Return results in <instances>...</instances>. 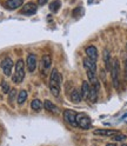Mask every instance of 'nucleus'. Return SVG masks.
<instances>
[{
  "label": "nucleus",
  "instance_id": "24",
  "mask_svg": "<svg viewBox=\"0 0 127 146\" xmlns=\"http://www.w3.org/2000/svg\"><path fill=\"white\" fill-rule=\"evenodd\" d=\"M126 138L127 137L125 134H122V133H116V134L112 135V139L114 141H124V140H126Z\"/></svg>",
  "mask_w": 127,
  "mask_h": 146
},
{
  "label": "nucleus",
  "instance_id": "16",
  "mask_svg": "<svg viewBox=\"0 0 127 146\" xmlns=\"http://www.w3.org/2000/svg\"><path fill=\"white\" fill-rule=\"evenodd\" d=\"M116 133H120L119 131L116 130H105V129H98L94 131V134L95 135H108V137H112Z\"/></svg>",
  "mask_w": 127,
  "mask_h": 146
},
{
  "label": "nucleus",
  "instance_id": "9",
  "mask_svg": "<svg viewBox=\"0 0 127 146\" xmlns=\"http://www.w3.org/2000/svg\"><path fill=\"white\" fill-rule=\"evenodd\" d=\"M51 65H52V59L50 56H44L41 58V61H40V66H41V73L45 76L47 73V71L51 68Z\"/></svg>",
  "mask_w": 127,
  "mask_h": 146
},
{
  "label": "nucleus",
  "instance_id": "28",
  "mask_svg": "<svg viewBox=\"0 0 127 146\" xmlns=\"http://www.w3.org/2000/svg\"><path fill=\"white\" fill-rule=\"evenodd\" d=\"M125 73H126V78H127V58L125 60Z\"/></svg>",
  "mask_w": 127,
  "mask_h": 146
},
{
  "label": "nucleus",
  "instance_id": "21",
  "mask_svg": "<svg viewBox=\"0 0 127 146\" xmlns=\"http://www.w3.org/2000/svg\"><path fill=\"white\" fill-rule=\"evenodd\" d=\"M42 106H44V104L39 99H34L31 103V107H32V110H34V111H40V110L42 108Z\"/></svg>",
  "mask_w": 127,
  "mask_h": 146
},
{
  "label": "nucleus",
  "instance_id": "19",
  "mask_svg": "<svg viewBox=\"0 0 127 146\" xmlns=\"http://www.w3.org/2000/svg\"><path fill=\"white\" fill-rule=\"evenodd\" d=\"M26 99H27V92L25 90H21L17 96V103L19 105H22L26 102Z\"/></svg>",
  "mask_w": 127,
  "mask_h": 146
},
{
  "label": "nucleus",
  "instance_id": "2",
  "mask_svg": "<svg viewBox=\"0 0 127 146\" xmlns=\"http://www.w3.org/2000/svg\"><path fill=\"white\" fill-rule=\"evenodd\" d=\"M24 79H25V62L22 59H19L15 62L14 74L12 77V80L15 84H20Z\"/></svg>",
  "mask_w": 127,
  "mask_h": 146
},
{
  "label": "nucleus",
  "instance_id": "23",
  "mask_svg": "<svg viewBox=\"0 0 127 146\" xmlns=\"http://www.w3.org/2000/svg\"><path fill=\"white\" fill-rule=\"evenodd\" d=\"M17 90L15 88H13L12 91H10L8 92V103L10 104H13V102H14V99H15V97H17Z\"/></svg>",
  "mask_w": 127,
  "mask_h": 146
},
{
  "label": "nucleus",
  "instance_id": "30",
  "mask_svg": "<svg viewBox=\"0 0 127 146\" xmlns=\"http://www.w3.org/2000/svg\"><path fill=\"white\" fill-rule=\"evenodd\" d=\"M121 146H127V144H122V145H121Z\"/></svg>",
  "mask_w": 127,
  "mask_h": 146
},
{
  "label": "nucleus",
  "instance_id": "31",
  "mask_svg": "<svg viewBox=\"0 0 127 146\" xmlns=\"http://www.w3.org/2000/svg\"><path fill=\"white\" fill-rule=\"evenodd\" d=\"M126 50H127V45H126Z\"/></svg>",
  "mask_w": 127,
  "mask_h": 146
},
{
  "label": "nucleus",
  "instance_id": "17",
  "mask_svg": "<svg viewBox=\"0 0 127 146\" xmlns=\"http://www.w3.org/2000/svg\"><path fill=\"white\" fill-rule=\"evenodd\" d=\"M87 100L89 103H97V100H98V90L92 85L89 87V93H88Z\"/></svg>",
  "mask_w": 127,
  "mask_h": 146
},
{
  "label": "nucleus",
  "instance_id": "29",
  "mask_svg": "<svg viewBox=\"0 0 127 146\" xmlns=\"http://www.w3.org/2000/svg\"><path fill=\"white\" fill-rule=\"evenodd\" d=\"M106 146H116V145H115V144H113V143H111V144H107Z\"/></svg>",
  "mask_w": 127,
  "mask_h": 146
},
{
  "label": "nucleus",
  "instance_id": "18",
  "mask_svg": "<svg viewBox=\"0 0 127 146\" xmlns=\"http://www.w3.org/2000/svg\"><path fill=\"white\" fill-rule=\"evenodd\" d=\"M42 104H44V107L46 108L48 112H51V113H58L59 112V108L54 105L52 102H50V100H45Z\"/></svg>",
  "mask_w": 127,
  "mask_h": 146
},
{
  "label": "nucleus",
  "instance_id": "5",
  "mask_svg": "<svg viewBox=\"0 0 127 146\" xmlns=\"http://www.w3.org/2000/svg\"><path fill=\"white\" fill-rule=\"evenodd\" d=\"M0 67H1L3 72H4V74L6 77H11L12 74V70L14 67V64H13V60L11 58H5L1 64H0Z\"/></svg>",
  "mask_w": 127,
  "mask_h": 146
},
{
  "label": "nucleus",
  "instance_id": "25",
  "mask_svg": "<svg viewBox=\"0 0 127 146\" xmlns=\"http://www.w3.org/2000/svg\"><path fill=\"white\" fill-rule=\"evenodd\" d=\"M1 90L4 93H8L10 92V85H8V83H6V81H3L1 83Z\"/></svg>",
  "mask_w": 127,
  "mask_h": 146
},
{
  "label": "nucleus",
  "instance_id": "7",
  "mask_svg": "<svg viewBox=\"0 0 127 146\" xmlns=\"http://www.w3.org/2000/svg\"><path fill=\"white\" fill-rule=\"evenodd\" d=\"M64 119L71 126L77 127V112L72 111V110H66V111L64 112Z\"/></svg>",
  "mask_w": 127,
  "mask_h": 146
},
{
  "label": "nucleus",
  "instance_id": "13",
  "mask_svg": "<svg viewBox=\"0 0 127 146\" xmlns=\"http://www.w3.org/2000/svg\"><path fill=\"white\" fill-rule=\"evenodd\" d=\"M87 77H88V80H89V85L94 86L98 91H99V86H100V84H99V80L95 76V72H91V71H87Z\"/></svg>",
  "mask_w": 127,
  "mask_h": 146
},
{
  "label": "nucleus",
  "instance_id": "3",
  "mask_svg": "<svg viewBox=\"0 0 127 146\" xmlns=\"http://www.w3.org/2000/svg\"><path fill=\"white\" fill-rule=\"evenodd\" d=\"M111 73H112V83H113V86L115 88H119V85H120V80H119V76H120V62H119V59H114L113 60Z\"/></svg>",
  "mask_w": 127,
  "mask_h": 146
},
{
  "label": "nucleus",
  "instance_id": "14",
  "mask_svg": "<svg viewBox=\"0 0 127 146\" xmlns=\"http://www.w3.org/2000/svg\"><path fill=\"white\" fill-rule=\"evenodd\" d=\"M69 99L71 102L73 103H80L83 100V94H81V91H79L78 88H74L69 94Z\"/></svg>",
  "mask_w": 127,
  "mask_h": 146
},
{
  "label": "nucleus",
  "instance_id": "12",
  "mask_svg": "<svg viewBox=\"0 0 127 146\" xmlns=\"http://www.w3.org/2000/svg\"><path fill=\"white\" fill-rule=\"evenodd\" d=\"M83 64H84V67L86 68V71H91V72H95L97 71V62L93 61L92 59H89L88 57L84 58Z\"/></svg>",
  "mask_w": 127,
  "mask_h": 146
},
{
  "label": "nucleus",
  "instance_id": "15",
  "mask_svg": "<svg viewBox=\"0 0 127 146\" xmlns=\"http://www.w3.org/2000/svg\"><path fill=\"white\" fill-rule=\"evenodd\" d=\"M103 59H104V62H105V66H106V70L110 71L112 68V64H111V53L107 48L104 50L103 52Z\"/></svg>",
  "mask_w": 127,
  "mask_h": 146
},
{
  "label": "nucleus",
  "instance_id": "27",
  "mask_svg": "<svg viewBox=\"0 0 127 146\" xmlns=\"http://www.w3.org/2000/svg\"><path fill=\"white\" fill-rule=\"evenodd\" d=\"M47 1H48V0H38V4L40 6H44L45 4H47Z\"/></svg>",
  "mask_w": 127,
  "mask_h": 146
},
{
  "label": "nucleus",
  "instance_id": "1",
  "mask_svg": "<svg viewBox=\"0 0 127 146\" xmlns=\"http://www.w3.org/2000/svg\"><path fill=\"white\" fill-rule=\"evenodd\" d=\"M61 88V76L57 68H53L50 76V90L54 97H59Z\"/></svg>",
  "mask_w": 127,
  "mask_h": 146
},
{
  "label": "nucleus",
  "instance_id": "8",
  "mask_svg": "<svg viewBox=\"0 0 127 146\" xmlns=\"http://www.w3.org/2000/svg\"><path fill=\"white\" fill-rule=\"evenodd\" d=\"M26 64H27V70H28L31 73H33L35 70H37V57H35V54L30 53L28 56H27Z\"/></svg>",
  "mask_w": 127,
  "mask_h": 146
},
{
  "label": "nucleus",
  "instance_id": "11",
  "mask_svg": "<svg viewBox=\"0 0 127 146\" xmlns=\"http://www.w3.org/2000/svg\"><path fill=\"white\" fill-rule=\"evenodd\" d=\"M24 4V0H6L5 7L7 10H17Z\"/></svg>",
  "mask_w": 127,
  "mask_h": 146
},
{
  "label": "nucleus",
  "instance_id": "4",
  "mask_svg": "<svg viewBox=\"0 0 127 146\" xmlns=\"http://www.w3.org/2000/svg\"><path fill=\"white\" fill-rule=\"evenodd\" d=\"M91 125H92V120H91V118L87 115V114H78L77 113V126L80 127V129L83 130H88Z\"/></svg>",
  "mask_w": 127,
  "mask_h": 146
},
{
  "label": "nucleus",
  "instance_id": "6",
  "mask_svg": "<svg viewBox=\"0 0 127 146\" xmlns=\"http://www.w3.org/2000/svg\"><path fill=\"white\" fill-rule=\"evenodd\" d=\"M37 11H38V5L37 4H34V3H27V4H25L21 7L20 13L24 14V15H33V14L37 13Z\"/></svg>",
  "mask_w": 127,
  "mask_h": 146
},
{
  "label": "nucleus",
  "instance_id": "20",
  "mask_svg": "<svg viewBox=\"0 0 127 146\" xmlns=\"http://www.w3.org/2000/svg\"><path fill=\"white\" fill-rule=\"evenodd\" d=\"M89 87L91 85L87 81H83V86H81V94H83V99H87L88 93H89Z\"/></svg>",
  "mask_w": 127,
  "mask_h": 146
},
{
  "label": "nucleus",
  "instance_id": "26",
  "mask_svg": "<svg viewBox=\"0 0 127 146\" xmlns=\"http://www.w3.org/2000/svg\"><path fill=\"white\" fill-rule=\"evenodd\" d=\"M83 7H77L75 10L73 11V17H78L79 14H83Z\"/></svg>",
  "mask_w": 127,
  "mask_h": 146
},
{
  "label": "nucleus",
  "instance_id": "22",
  "mask_svg": "<svg viewBox=\"0 0 127 146\" xmlns=\"http://www.w3.org/2000/svg\"><path fill=\"white\" fill-rule=\"evenodd\" d=\"M60 6H61V4H60L59 0H53V1L50 4V10L52 12H58Z\"/></svg>",
  "mask_w": 127,
  "mask_h": 146
},
{
  "label": "nucleus",
  "instance_id": "10",
  "mask_svg": "<svg viewBox=\"0 0 127 146\" xmlns=\"http://www.w3.org/2000/svg\"><path fill=\"white\" fill-rule=\"evenodd\" d=\"M85 52H86L87 57H88L89 59H92L93 61L97 62L98 57H99V53H98V50H97L95 46H87V47L85 48Z\"/></svg>",
  "mask_w": 127,
  "mask_h": 146
}]
</instances>
